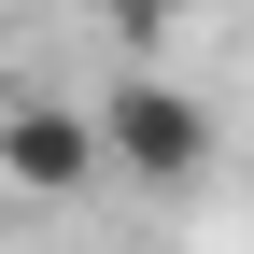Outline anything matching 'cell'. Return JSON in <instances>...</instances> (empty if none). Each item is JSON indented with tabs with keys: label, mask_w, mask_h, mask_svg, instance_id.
Listing matches in <instances>:
<instances>
[{
	"label": "cell",
	"mask_w": 254,
	"mask_h": 254,
	"mask_svg": "<svg viewBox=\"0 0 254 254\" xmlns=\"http://www.w3.org/2000/svg\"><path fill=\"white\" fill-rule=\"evenodd\" d=\"M85 113H99V170L141 184V198H184V184H212V155H226L212 99L170 85V71H127V85H99Z\"/></svg>",
	"instance_id": "1"
},
{
	"label": "cell",
	"mask_w": 254,
	"mask_h": 254,
	"mask_svg": "<svg viewBox=\"0 0 254 254\" xmlns=\"http://www.w3.org/2000/svg\"><path fill=\"white\" fill-rule=\"evenodd\" d=\"M0 184L14 198H85L99 184V113L85 99H43V85H0Z\"/></svg>",
	"instance_id": "2"
},
{
	"label": "cell",
	"mask_w": 254,
	"mask_h": 254,
	"mask_svg": "<svg viewBox=\"0 0 254 254\" xmlns=\"http://www.w3.org/2000/svg\"><path fill=\"white\" fill-rule=\"evenodd\" d=\"M71 14H99V28H127V43H155V28H170L184 0H71Z\"/></svg>",
	"instance_id": "3"
},
{
	"label": "cell",
	"mask_w": 254,
	"mask_h": 254,
	"mask_svg": "<svg viewBox=\"0 0 254 254\" xmlns=\"http://www.w3.org/2000/svg\"><path fill=\"white\" fill-rule=\"evenodd\" d=\"M0 85H14V14H0Z\"/></svg>",
	"instance_id": "4"
}]
</instances>
